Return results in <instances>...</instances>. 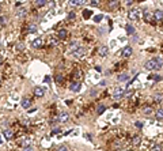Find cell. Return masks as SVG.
Instances as JSON below:
<instances>
[{"label":"cell","instance_id":"obj_1","mask_svg":"<svg viewBox=\"0 0 163 151\" xmlns=\"http://www.w3.org/2000/svg\"><path fill=\"white\" fill-rule=\"evenodd\" d=\"M163 67V60L159 57H154L148 60V61L144 64V68L148 70V71H152V70H160Z\"/></svg>","mask_w":163,"mask_h":151},{"label":"cell","instance_id":"obj_2","mask_svg":"<svg viewBox=\"0 0 163 151\" xmlns=\"http://www.w3.org/2000/svg\"><path fill=\"white\" fill-rule=\"evenodd\" d=\"M128 18L131 21H137L140 18V8H132L128 12Z\"/></svg>","mask_w":163,"mask_h":151},{"label":"cell","instance_id":"obj_3","mask_svg":"<svg viewBox=\"0 0 163 151\" xmlns=\"http://www.w3.org/2000/svg\"><path fill=\"white\" fill-rule=\"evenodd\" d=\"M124 95H125V90H124V89L117 87V89L113 90V98H114V99H121Z\"/></svg>","mask_w":163,"mask_h":151},{"label":"cell","instance_id":"obj_4","mask_svg":"<svg viewBox=\"0 0 163 151\" xmlns=\"http://www.w3.org/2000/svg\"><path fill=\"white\" fill-rule=\"evenodd\" d=\"M69 120V114L67 113V112H61L58 114V117H57V121L58 123H67Z\"/></svg>","mask_w":163,"mask_h":151},{"label":"cell","instance_id":"obj_5","mask_svg":"<svg viewBox=\"0 0 163 151\" xmlns=\"http://www.w3.org/2000/svg\"><path fill=\"white\" fill-rule=\"evenodd\" d=\"M84 53H86V49H84L83 46H79V48H77V49H76L74 53H72V55H74L75 57H77V59H80V57H83V56H84Z\"/></svg>","mask_w":163,"mask_h":151},{"label":"cell","instance_id":"obj_6","mask_svg":"<svg viewBox=\"0 0 163 151\" xmlns=\"http://www.w3.org/2000/svg\"><path fill=\"white\" fill-rule=\"evenodd\" d=\"M16 16L21 18V19L26 18V16H27V8H23V7L18 8V10H16Z\"/></svg>","mask_w":163,"mask_h":151},{"label":"cell","instance_id":"obj_7","mask_svg":"<svg viewBox=\"0 0 163 151\" xmlns=\"http://www.w3.org/2000/svg\"><path fill=\"white\" fill-rule=\"evenodd\" d=\"M3 136L7 139V140H10V139H12V136H14V132H12V129H10V128H7V129H4L3 131Z\"/></svg>","mask_w":163,"mask_h":151},{"label":"cell","instance_id":"obj_8","mask_svg":"<svg viewBox=\"0 0 163 151\" xmlns=\"http://www.w3.org/2000/svg\"><path fill=\"white\" fill-rule=\"evenodd\" d=\"M99 55H101L102 57H106V56L109 55V48H107L106 45H102V46L99 48Z\"/></svg>","mask_w":163,"mask_h":151},{"label":"cell","instance_id":"obj_9","mask_svg":"<svg viewBox=\"0 0 163 151\" xmlns=\"http://www.w3.org/2000/svg\"><path fill=\"white\" fill-rule=\"evenodd\" d=\"M34 95H35V97H40V98H41V97H44V95H45L44 89H42V87H35V89H34Z\"/></svg>","mask_w":163,"mask_h":151},{"label":"cell","instance_id":"obj_10","mask_svg":"<svg viewBox=\"0 0 163 151\" xmlns=\"http://www.w3.org/2000/svg\"><path fill=\"white\" fill-rule=\"evenodd\" d=\"M21 105H22V108H23V109H30V106H31V101H30V99H27V98H23Z\"/></svg>","mask_w":163,"mask_h":151},{"label":"cell","instance_id":"obj_11","mask_svg":"<svg viewBox=\"0 0 163 151\" xmlns=\"http://www.w3.org/2000/svg\"><path fill=\"white\" fill-rule=\"evenodd\" d=\"M132 52H133V51H132L131 46H125L124 49H122V56H124V57H129V56L132 55Z\"/></svg>","mask_w":163,"mask_h":151},{"label":"cell","instance_id":"obj_12","mask_svg":"<svg viewBox=\"0 0 163 151\" xmlns=\"http://www.w3.org/2000/svg\"><path fill=\"white\" fill-rule=\"evenodd\" d=\"M154 18H155V21H162L163 19V12H162V11L160 10H156L155 11V12H154Z\"/></svg>","mask_w":163,"mask_h":151},{"label":"cell","instance_id":"obj_13","mask_svg":"<svg viewBox=\"0 0 163 151\" xmlns=\"http://www.w3.org/2000/svg\"><path fill=\"white\" fill-rule=\"evenodd\" d=\"M80 83H77V82H75V83H72L71 84V91H75V93H77L80 90Z\"/></svg>","mask_w":163,"mask_h":151},{"label":"cell","instance_id":"obj_14","mask_svg":"<svg viewBox=\"0 0 163 151\" xmlns=\"http://www.w3.org/2000/svg\"><path fill=\"white\" fill-rule=\"evenodd\" d=\"M31 46H33V48H40V46H42V40H41V38H35V40H33Z\"/></svg>","mask_w":163,"mask_h":151},{"label":"cell","instance_id":"obj_15","mask_svg":"<svg viewBox=\"0 0 163 151\" xmlns=\"http://www.w3.org/2000/svg\"><path fill=\"white\" fill-rule=\"evenodd\" d=\"M79 46H80V45H79V42H77V41H74V42H72V44L69 45V52L74 53V52H75Z\"/></svg>","mask_w":163,"mask_h":151},{"label":"cell","instance_id":"obj_16","mask_svg":"<svg viewBox=\"0 0 163 151\" xmlns=\"http://www.w3.org/2000/svg\"><path fill=\"white\" fill-rule=\"evenodd\" d=\"M22 146L23 147H29L30 146V143H31V139H30V137H22Z\"/></svg>","mask_w":163,"mask_h":151},{"label":"cell","instance_id":"obj_17","mask_svg":"<svg viewBox=\"0 0 163 151\" xmlns=\"http://www.w3.org/2000/svg\"><path fill=\"white\" fill-rule=\"evenodd\" d=\"M65 37H67V30H65V29H60L58 30V38L60 40H65Z\"/></svg>","mask_w":163,"mask_h":151},{"label":"cell","instance_id":"obj_18","mask_svg":"<svg viewBox=\"0 0 163 151\" xmlns=\"http://www.w3.org/2000/svg\"><path fill=\"white\" fill-rule=\"evenodd\" d=\"M155 118L158 120V121H160V120H163V109H158L155 113Z\"/></svg>","mask_w":163,"mask_h":151},{"label":"cell","instance_id":"obj_19","mask_svg":"<svg viewBox=\"0 0 163 151\" xmlns=\"http://www.w3.org/2000/svg\"><path fill=\"white\" fill-rule=\"evenodd\" d=\"M129 78H131L129 74H122V75H120V76H118V80H120V82H128V80H129Z\"/></svg>","mask_w":163,"mask_h":151},{"label":"cell","instance_id":"obj_20","mask_svg":"<svg viewBox=\"0 0 163 151\" xmlns=\"http://www.w3.org/2000/svg\"><path fill=\"white\" fill-rule=\"evenodd\" d=\"M132 143H133V146H139V144L141 143V137L140 136H135L132 139Z\"/></svg>","mask_w":163,"mask_h":151},{"label":"cell","instance_id":"obj_21","mask_svg":"<svg viewBox=\"0 0 163 151\" xmlns=\"http://www.w3.org/2000/svg\"><path fill=\"white\" fill-rule=\"evenodd\" d=\"M118 4H120V2H117V0H116V2H113V0H112V2H109V7H110V10H114V8L118 7Z\"/></svg>","mask_w":163,"mask_h":151},{"label":"cell","instance_id":"obj_22","mask_svg":"<svg viewBox=\"0 0 163 151\" xmlns=\"http://www.w3.org/2000/svg\"><path fill=\"white\" fill-rule=\"evenodd\" d=\"M125 29H126V33H128V34H135V29H133V26H131V25H126L125 26Z\"/></svg>","mask_w":163,"mask_h":151},{"label":"cell","instance_id":"obj_23","mask_svg":"<svg viewBox=\"0 0 163 151\" xmlns=\"http://www.w3.org/2000/svg\"><path fill=\"white\" fill-rule=\"evenodd\" d=\"M154 101H155V102H159V104H160V102L163 101V95H162V94H155V95H154Z\"/></svg>","mask_w":163,"mask_h":151},{"label":"cell","instance_id":"obj_24","mask_svg":"<svg viewBox=\"0 0 163 151\" xmlns=\"http://www.w3.org/2000/svg\"><path fill=\"white\" fill-rule=\"evenodd\" d=\"M48 4V2H45V0H37L35 2V5L37 7H44V5H46Z\"/></svg>","mask_w":163,"mask_h":151},{"label":"cell","instance_id":"obj_25","mask_svg":"<svg viewBox=\"0 0 163 151\" xmlns=\"http://www.w3.org/2000/svg\"><path fill=\"white\" fill-rule=\"evenodd\" d=\"M27 30H29V33H35V32H37V26H35V25H30L29 27H27Z\"/></svg>","mask_w":163,"mask_h":151},{"label":"cell","instance_id":"obj_26","mask_svg":"<svg viewBox=\"0 0 163 151\" xmlns=\"http://www.w3.org/2000/svg\"><path fill=\"white\" fill-rule=\"evenodd\" d=\"M83 3H84L83 0H82V2H79V0H72V2H69L71 5H82Z\"/></svg>","mask_w":163,"mask_h":151},{"label":"cell","instance_id":"obj_27","mask_svg":"<svg viewBox=\"0 0 163 151\" xmlns=\"http://www.w3.org/2000/svg\"><path fill=\"white\" fill-rule=\"evenodd\" d=\"M102 112H105V105H99L98 109H96V113H98V114H101Z\"/></svg>","mask_w":163,"mask_h":151},{"label":"cell","instance_id":"obj_28","mask_svg":"<svg viewBox=\"0 0 163 151\" xmlns=\"http://www.w3.org/2000/svg\"><path fill=\"white\" fill-rule=\"evenodd\" d=\"M57 151H68V147L65 146V144H61V146L57 148Z\"/></svg>","mask_w":163,"mask_h":151},{"label":"cell","instance_id":"obj_29","mask_svg":"<svg viewBox=\"0 0 163 151\" xmlns=\"http://www.w3.org/2000/svg\"><path fill=\"white\" fill-rule=\"evenodd\" d=\"M102 18H103V15H96V16H94V22H101L102 21Z\"/></svg>","mask_w":163,"mask_h":151},{"label":"cell","instance_id":"obj_30","mask_svg":"<svg viewBox=\"0 0 163 151\" xmlns=\"http://www.w3.org/2000/svg\"><path fill=\"white\" fill-rule=\"evenodd\" d=\"M154 151H163V147L160 144H156V146H154Z\"/></svg>","mask_w":163,"mask_h":151},{"label":"cell","instance_id":"obj_31","mask_svg":"<svg viewBox=\"0 0 163 151\" xmlns=\"http://www.w3.org/2000/svg\"><path fill=\"white\" fill-rule=\"evenodd\" d=\"M75 18H76L75 12H69V14H68V19H69V21H74Z\"/></svg>","mask_w":163,"mask_h":151},{"label":"cell","instance_id":"obj_32","mask_svg":"<svg viewBox=\"0 0 163 151\" xmlns=\"http://www.w3.org/2000/svg\"><path fill=\"white\" fill-rule=\"evenodd\" d=\"M144 21H146V22H148V21H149V14L147 12V11L144 12Z\"/></svg>","mask_w":163,"mask_h":151},{"label":"cell","instance_id":"obj_33","mask_svg":"<svg viewBox=\"0 0 163 151\" xmlns=\"http://www.w3.org/2000/svg\"><path fill=\"white\" fill-rule=\"evenodd\" d=\"M144 113H146V114H151V113H152V109H151V108H146V109H144Z\"/></svg>","mask_w":163,"mask_h":151},{"label":"cell","instance_id":"obj_34","mask_svg":"<svg viewBox=\"0 0 163 151\" xmlns=\"http://www.w3.org/2000/svg\"><path fill=\"white\" fill-rule=\"evenodd\" d=\"M0 25H5V18L4 16H0Z\"/></svg>","mask_w":163,"mask_h":151},{"label":"cell","instance_id":"obj_35","mask_svg":"<svg viewBox=\"0 0 163 151\" xmlns=\"http://www.w3.org/2000/svg\"><path fill=\"white\" fill-rule=\"evenodd\" d=\"M90 4H91V7H96L99 4V2H90Z\"/></svg>","mask_w":163,"mask_h":151},{"label":"cell","instance_id":"obj_36","mask_svg":"<svg viewBox=\"0 0 163 151\" xmlns=\"http://www.w3.org/2000/svg\"><path fill=\"white\" fill-rule=\"evenodd\" d=\"M56 80H57V82L60 83V82L63 80V76H61V75H57V76H56Z\"/></svg>","mask_w":163,"mask_h":151},{"label":"cell","instance_id":"obj_37","mask_svg":"<svg viewBox=\"0 0 163 151\" xmlns=\"http://www.w3.org/2000/svg\"><path fill=\"white\" fill-rule=\"evenodd\" d=\"M58 132H60V128H54V129L52 131V134H53V135H56V134H58Z\"/></svg>","mask_w":163,"mask_h":151},{"label":"cell","instance_id":"obj_38","mask_svg":"<svg viewBox=\"0 0 163 151\" xmlns=\"http://www.w3.org/2000/svg\"><path fill=\"white\" fill-rule=\"evenodd\" d=\"M96 93H98L96 90H91V91H90V95H91V97H95V94H96Z\"/></svg>","mask_w":163,"mask_h":151},{"label":"cell","instance_id":"obj_39","mask_svg":"<svg viewBox=\"0 0 163 151\" xmlns=\"http://www.w3.org/2000/svg\"><path fill=\"white\" fill-rule=\"evenodd\" d=\"M23 151H34V150H33V147L29 146V147H25V150H23Z\"/></svg>","mask_w":163,"mask_h":151},{"label":"cell","instance_id":"obj_40","mask_svg":"<svg viewBox=\"0 0 163 151\" xmlns=\"http://www.w3.org/2000/svg\"><path fill=\"white\" fill-rule=\"evenodd\" d=\"M136 127H139V128H141V127H143V123H140V121H136Z\"/></svg>","mask_w":163,"mask_h":151},{"label":"cell","instance_id":"obj_41","mask_svg":"<svg viewBox=\"0 0 163 151\" xmlns=\"http://www.w3.org/2000/svg\"><path fill=\"white\" fill-rule=\"evenodd\" d=\"M132 94H133V91H126V93H125V97H131Z\"/></svg>","mask_w":163,"mask_h":151},{"label":"cell","instance_id":"obj_42","mask_svg":"<svg viewBox=\"0 0 163 151\" xmlns=\"http://www.w3.org/2000/svg\"><path fill=\"white\" fill-rule=\"evenodd\" d=\"M99 84H101V86H106V80H102Z\"/></svg>","mask_w":163,"mask_h":151},{"label":"cell","instance_id":"obj_43","mask_svg":"<svg viewBox=\"0 0 163 151\" xmlns=\"http://www.w3.org/2000/svg\"><path fill=\"white\" fill-rule=\"evenodd\" d=\"M19 5H22V3H21V2H18V3H15V7H19Z\"/></svg>","mask_w":163,"mask_h":151},{"label":"cell","instance_id":"obj_44","mask_svg":"<svg viewBox=\"0 0 163 151\" xmlns=\"http://www.w3.org/2000/svg\"><path fill=\"white\" fill-rule=\"evenodd\" d=\"M137 40H139V37H137V35H133V41H135V42H136V41H137Z\"/></svg>","mask_w":163,"mask_h":151},{"label":"cell","instance_id":"obj_45","mask_svg":"<svg viewBox=\"0 0 163 151\" xmlns=\"http://www.w3.org/2000/svg\"><path fill=\"white\" fill-rule=\"evenodd\" d=\"M2 63H3V60H2V57H0V65H2Z\"/></svg>","mask_w":163,"mask_h":151}]
</instances>
